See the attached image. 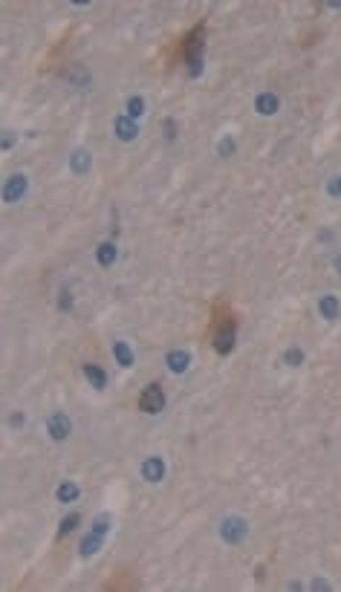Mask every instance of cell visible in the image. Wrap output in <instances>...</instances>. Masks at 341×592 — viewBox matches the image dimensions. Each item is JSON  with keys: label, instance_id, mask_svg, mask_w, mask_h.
Wrapping results in <instances>:
<instances>
[{"label": "cell", "instance_id": "1", "mask_svg": "<svg viewBox=\"0 0 341 592\" xmlns=\"http://www.w3.org/2000/svg\"><path fill=\"white\" fill-rule=\"evenodd\" d=\"M110 532H113V515L110 511H98V515L90 520V529L82 537V543H78V555H82L84 560L96 558L104 549V543H108Z\"/></svg>", "mask_w": 341, "mask_h": 592}, {"label": "cell", "instance_id": "2", "mask_svg": "<svg viewBox=\"0 0 341 592\" xmlns=\"http://www.w3.org/2000/svg\"><path fill=\"white\" fill-rule=\"evenodd\" d=\"M217 534L226 546H240L249 537V520L243 515H226L217 526Z\"/></svg>", "mask_w": 341, "mask_h": 592}, {"label": "cell", "instance_id": "3", "mask_svg": "<svg viewBox=\"0 0 341 592\" xmlns=\"http://www.w3.org/2000/svg\"><path fill=\"white\" fill-rule=\"evenodd\" d=\"M72 416L67 411H52L46 416V437L56 442V445H64L70 437H72Z\"/></svg>", "mask_w": 341, "mask_h": 592}, {"label": "cell", "instance_id": "4", "mask_svg": "<svg viewBox=\"0 0 341 592\" xmlns=\"http://www.w3.org/2000/svg\"><path fill=\"white\" fill-rule=\"evenodd\" d=\"M212 344H214V353H217V356H231L234 347H238V324H234L231 318L220 321V324L214 327Z\"/></svg>", "mask_w": 341, "mask_h": 592}, {"label": "cell", "instance_id": "5", "mask_svg": "<svg viewBox=\"0 0 341 592\" xmlns=\"http://www.w3.org/2000/svg\"><path fill=\"white\" fill-rule=\"evenodd\" d=\"M139 477L148 482V486H160L168 477V463L162 453H148L145 460L139 463Z\"/></svg>", "mask_w": 341, "mask_h": 592}, {"label": "cell", "instance_id": "6", "mask_svg": "<svg viewBox=\"0 0 341 592\" xmlns=\"http://www.w3.org/2000/svg\"><path fill=\"white\" fill-rule=\"evenodd\" d=\"M165 408H168V396H165L162 385L150 382V385L139 393V411L148 413V416H156V413H162Z\"/></svg>", "mask_w": 341, "mask_h": 592}, {"label": "cell", "instance_id": "7", "mask_svg": "<svg viewBox=\"0 0 341 592\" xmlns=\"http://www.w3.org/2000/svg\"><path fill=\"white\" fill-rule=\"evenodd\" d=\"M30 194V174H9L4 182V205H20Z\"/></svg>", "mask_w": 341, "mask_h": 592}, {"label": "cell", "instance_id": "8", "mask_svg": "<svg viewBox=\"0 0 341 592\" xmlns=\"http://www.w3.org/2000/svg\"><path fill=\"white\" fill-rule=\"evenodd\" d=\"M139 133H142V127H139L136 119H130L127 113L113 116V136H116L122 145H134V142L139 139Z\"/></svg>", "mask_w": 341, "mask_h": 592}, {"label": "cell", "instance_id": "9", "mask_svg": "<svg viewBox=\"0 0 341 592\" xmlns=\"http://www.w3.org/2000/svg\"><path fill=\"white\" fill-rule=\"evenodd\" d=\"M191 361H194V356L188 353L186 347H174V349H168V353H165V367L174 375H186L191 370Z\"/></svg>", "mask_w": 341, "mask_h": 592}, {"label": "cell", "instance_id": "10", "mask_svg": "<svg viewBox=\"0 0 341 592\" xmlns=\"http://www.w3.org/2000/svg\"><path fill=\"white\" fill-rule=\"evenodd\" d=\"M67 165L72 176H87L93 171V153L87 148H72L67 156Z\"/></svg>", "mask_w": 341, "mask_h": 592}, {"label": "cell", "instance_id": "11", "mask_svg": "<svg viewBox=\"0 0 341 592\" xmlns=\"http://www.w3.org/2000/svg\"><path fill=\"white\" fill-rule=\"evenodd\" d=\"M255 113L260 119H272L281 113V96L272 93V90H264V93H257L255 96Z\"/></svg>", "mask_w": 341, "mask_h": 592}, {"label": "cell", "instance_id": "12", "mask_svg": "<svg viewBox=\"0 0 341 592\" xmlns=\"http://www.w3.org/2000/svg\"><path fill=\"white\" fill-rule=\"evenodd\" d=\"M316 309H319L321 321L333 324V321L341 318V298H338V295H333V292H324L321 298H319V304H316Z\"/></svg>", "mask_w": 341, "mask_h": 592}, {"label": "cell", "instance_id": "13", "mask_svg": "<svg viewBox=\"0 0 341 592\" xmlns=\"http://www.w3.org/2000/svg\"><path fill=\"white\" fill-rule=\"evenodd\" d=\"M96 263H98V269H113L116 266V260H119V246L113 243V240H101V243L96 246Z\"/></svg>", "mask_w": 341, "mask_h": 592}, {"label": "cell", "instance_id": "14", "mask_svg": "<svg viewBox=\"0 0 341 592\" xmlns=\"http://www.w3.org/2000/svg\"><path fill=\"white\" fill-rule=\"evenodd\" d=\"M113 359H116V364H119L122 370H130V367L136 364L134 344L124 341V338H116V341H113Z\"/></svg>", "mask_w": 341, "mask_h": 592}, {"label": "cell", "instance_id": "15", "mask_svg": "<svg viewBox=\"0 0 341 592\" xmlns=\"http://www.w3.org/2000/svg\"><path fill=\"white\" fill-rule=\"evenodd\" d=\"M82 373H84V379H87V385H90L93 390H104V387H108V382H110L108 370H104L101 364H96V361H87V364L82 367Z\"/></svg>", "mask_w": 341, "mask_h": 592}, {"label": "cell", "instance_id": "16", "mask_svg": "<svg viewBox=\"0 0 341 592\" xmlns=\"http://www.w3.org/2000/svg\"><path fill=\"white\" fill-rule=\"evenodd\" d=\"M78 497H82V486H78L75 480H64V482H58V486H56V500H58V503L70 506V503H75Z\"/></svg>", "mask_w": 341, "mask_h": 592}, {"label": "cell", "instance_id": "17", "mask_svg": "<svg viewBox=\"0 0 341 592\" xmlns=\"http://www.w3.org/2000/svg\"><path fill=\"white\" fill-rule=\"evenodd\" d=\"M281 364H283V367H290V370L304 367V364H307V353H304V347H301V344L286 347L283 353H281Z\"/></svg>", "mask_w": 341, "mask_h": 592}, {"label": "cell", "instance_id": "18", "mask_svg": "<svg viewBox=\"0 0 341 592\" xmlns=\"http://www.w3.org/2000/svg\"><path fill=\"white\" fill-rule=\"evenodd\" d=\"M124 113L130 116V119H142L145 113H148V101H145V96H130L127 101H124Z\"/></svg>", "mask_w": 341, "mask_h": 592}, {"label": "cell", "instance_id": "19", "mask_svg": "<svg viewBox=\"0 0 341 592\" xmlns=\"http://www.w3.org/2000/svg\"><path fill=\"white\" fill-rule=\"evenodd\" d=\"M214 153H217L220 159H234V153H238V139H234L231 133H226V136H220V139H217Z\"/></svg>", "mask_w": 341, "mask_h": 592}, {"label": "cell", "instance_id": "20", "mask_svg": "<svg viewBox=\"0 0 341 592\" xmlns=\"http://www.w3.org/2000/svg\"><path fill=\"white\" fill-rule=\"evenodd\" d=\"M58 309L64 315H72V309H75V295H72V286L70 283H64L61 292H58Z\"/></svg>", "mask_w": 341, "mask_h": 592}, {"label": "cell", "instance_id": "21", "mask_svg": "<svg viewBox=\"0 0 341 592\" xmlns=\"http://www.w3.org/2000/svg\"><path fill=\"white\" fill-rule=\"evenodd\" d=\"M78 526H82V515H78V511H70V515H67V517H61V523H58V537L72 534Z\"/></svg>", "mask_w": 341, "mask_h": 592}, {"label": "cell", "instance_id": "22", "mask_svg": "<svg viewBox=\"0 0 341 592\" xmlns=\"http://www.w3.org/2000/svg\"><path fill=\"white\" fill-rule=\"evenodd\" d=\"M324 191H327V197L341 200V174H335V176H330V179L324 182Z\"/></svg>", "mask_w": 341, "mask_h": 592}, {"label": "cell", "instance_id": "23", "mask_svg": "<svg viewBox=\"0 0 341 592\" xmlns=\"http://www.w3.org/2000/svg\"><path fill=\"white\" fill-rule=\"evenodd\" d=\"M9 427L12 430H23L26 427V413L23 411H12L9 413Z\"/></svg>", "mask_w": 341, "mask_h": 592}, {"label": "cell", "instance_id": "24", "mask_svg": "<svg viewBox=\"0 0 341 592\" xmlns=\"http://www.w3.org/2000/svg\"><path fill=\"white\" fill-rule=\"evenodd\" d=\"M70 82H72L75 87H82V90H84V87L90 84V75H87L82 67H75V75H70Z\"/></svg>", "mask_w": 341, "mask_h": 592}, {"label": "cell", "instance_id": "25", "mask_svg": "<svg viewBox=\"0 0 341 592\" xmlns=\"http://www.w3.org/2000/svg\"><path fill=\"white\" fill-rule=\"evenodd\" d=\"M162 130H165V139H168V142H176L179 127H176V122H174V119H165V122H162Z\"/></svg>", "mask_w": 341, "mask_h": 592}, {"label": "cell", "instance_id": "26", "mask_svg": "<svg viewBox=\"0 0 341 592\" xmlns=\"http://www.w3.org/2000/svg\"><path fill=\"white\" fill-rule=\"evenodd\" d=\"M307 589H316V592H330V589H333V584H330L327 578H321V575H319V578H312V581L307 584Z\"/></svg>", "mask_w": 341, "mask_h": 592}, {"label": "cell", "instance_id": "27", "mask_svg": "<svg viewBox=\"0 0 341 592\" xmlns=\"http://www.w3.org/2000/svg\"><path fill=\"white\" fill-rule=\"evenodd\" d=\"M15 145H18V133H15V130H9V127H6V130H4V150H6V153H9V150H12V148H15Z\"/></svg>", "mask_w": 341, "mask_h": 592}, {"label": "cell", "instance_id": "28", "mask_svg": "<svg viewBox=\"0 0 341 592\" xmlns=\"http://www.w3.org/2000/svg\"><path fill=\"white\" fill-rule=\"evenodd\" d=\"M333 237H335V234H333L330 229H321V231H319V243H330Z\"/></svg>", "mask_w": 341, "mask_h": 592}, {"label": "cell", "instance_id": "29", "mask_svg": "<svg viewBox=\"0 0 341 592\" xmlns=\"http://www.w3.org/2000/svg\"><path fill=\"white\" fill-rule=\"evenodd\" d=\"M333 272H335V275H341V252H335V255H333Z\"/></svg>", "mask_w": 341, "mask_h": 592}, {"label": "cell", "instance_id": "30", "mask_svg": "<svg viewBox=\"0 0 341 592\" xmlns=\"http://www.w3.org/2000/svg\"><path fill=\"white\" fill-rule=\"evenodd\" d=\"M286 589H307V586L301 581H290V584H286Z\"/></svg>", "mask_w": 341, "mask_h": 592}, {"label": "cell", "instance_id": "31", "mask_svg": "<svg viewBox=\"0 0 341 592\" xmlns=\"http://www.w3.org/2000/svg\"><path fill=\"white\" fill-rule=\"evenodd\" d=\"M327 9H333V12H341V4H327Z\"/></svg>", "mask_w": 341, "mask_h": 592}]
</instances>
